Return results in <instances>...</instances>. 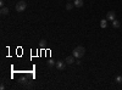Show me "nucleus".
<instances>
[{"label":"nucleus","mask_w":122,"mask_h":90,"mask_svg":"<svg viewBox=\"0 0 122 90\" xmlns=\"http://www.w3.org/2000/svg\"><path fill=\"white\" fill-rule=\"evenodd\" d=\"M73 54V56L76 57V58H81V57H83L84 56V54H86V49L83 47V46H76L75 49H73V51H72Z\"/></svg>","instance_id":"1"},{"label":"nucleus","mask_w":122,"mask_h":90,"mask_svg":"<svg viewBox=\"0 0 122 90\" xmlns=\"http://www.w3.org/2000/svg\"><path fill=\"white\" fill-rule=\"evenodd\" d=\"M26 9H27V3L23 1V0H21V1H18L16 4V11L17 12H23Z\"/></svg>","instance_id":"2"},{"label":"nucleus","mask_w":122,"mask_h":90,"mask_svg":"<svg viewBox=\"0 0 122 90\" xmlns=\"http://www.w3.org/2000/svg\"><path fill=\"white\" fill-rule=\"evenodd\" d=\"M106 16H107V19H110L111 22H112L114 19H116V14H115V11H109Z\"/></svg>","instance_id":"3"},{"label":"nucleus","mask_w":122,"mask_h":90,"mask_svg":"<svg viewBox=\"0 0 122 90\" xmlns=\"http://www.w3.org/2000/svg\"><path fill=\"white\" fill-rule=\"evenodd\" d=\"M55 66H56V68H57V69H60V71H62V69L65 68V62H64V61H56Z\"/></svg>","instance_id":"4"},{"label":"nucleus","mask_w":122,"mask_h":90,"mask_svg":"<svg viewBox=\"0 0 122 90\" xmlns=\"http://www.w3.org/2000/svg\"><path fill=\"white\" fill-rule=\"evenodd\" d=\"M67 65H72V63H75L76 61H75V56L72 55V56H67L66 57V61H65Z\"/></svg>","instance_id":"5"},{"label":"nucleus","mask_w":122,"mask_h":90,"mask_svg":"<svg viewBox=\"0 0 122 90\" xmlns=\"http://www.w3.org/2000/svg\"><path fill=\"white\" fill-rule=\"evenodd\" d=\"M0 14H1L3 16H6V15L10 14V10H9L7 7H3V9H1V11H0Z\"/></svg>","instance_id":"6"},{"label":"nucleus","mask_w":122,"mask_h":90,"mask_svg":"<svg viewBox=\"0 0 122 90\" xmlns=\"http://www.w3.org/2000/svg\"><path fill=\"white\" fill-rule=\"evenodd\" d=\"M75 6L76 7H82L83 6V0H75Z\"/></svg>","instance_id":"7"},{"label":"nucleus","mask_w":122,"mask_h":90,"mask_svg":"<svg viewBox=\"0 0 122 90\" xmlns=\"http://www.w3.org/2000/svg\"><path fill=\"white\" fill-rule=\"evenodd\" d=\"M112 27H114V28H120V27H121L120 21H117V19H114V21H112Z\"/></svg>","instance_id":"8"},{"label":"nucleus","mask_w":122,"mask_h":90,"mask_svg":"<svg viewBox=\"0 0 122 90\" xmlns=\"http://www.w3.org/2000/svg\"><path fill=\"white\" fill-rule=\"evenodd\" d=\"M100 27L101 28H106L107 27V21H106V19H101V21H100Z\"/></svg>","instance_id":"9"},{"label":"nucleus","mask_w":122,"mask_h":90,"mask_svg":"<svg viewBox=\"0 0 122 90\" xmlns=\"http://www.w3.org/2000/svg\"><path fill=\"white\" fill-rule=\"evenodd\" d=\"M73 6H75V4H72V3H67V4H66V10H72Z\"/></svg>","instance_id":"10"},{"label":"nucleus","mask_w":122,"mask_h":90,"mask_svg":"<svg viewBox=\"0 0 122 90\" xmlns=\"http://www.w3.org/2000/svg\"><path fill=\"white\" fill-rule=\"evenodd\" d=\"M39 45H40V47H45V45H46V40H45V39H42V40L39 42Z\"/></svg>","instance_id":"11"},{"label":"nucleus","mask_w":122,"mask_h":90,"mask_svg":"<svg viewBox=\"0 0 122 90\" xmlns=\"http://www.w3.org/2000/svg\"><path fill=\"white\" fill-rule=\"evenodd\" d=\"M55 61H54V60H49V61H48V66L49 67H53V66H55Z\"/></svg>","instance_id":"12"},{"label":"nucleus","mask_w":122,"mask_h":90,"mask_svg":"<svg viewBox=\"0 0 122 90\" xmlns=\"http://www.w3.org/2000/svg\"><path fill=\"white\" fill-rule=\"evenodd\" d=\"M21 83H22V84H27V83H28V79H27L26 77H22V78H21Z\"/></svg>","instance_id":"13"},{"label":"nucleus","mask_w":122,"mask_h":90,"mask_svg":"<svg viewBox=\"0 0 122 90\" xmlns=\"http://www.w3.org/2000/svg\"><path fill=\"white\" fill-rule=\"evenodd\" d=\"M116 82H117L118 84H122V76H118V77H116Z\"/></svg>","instance_id":"14"},{"label":"nucleus","mask_w":122,"mask_h":90,"mask_svg":"<svg viewBox=\"0 0 122 90\" xmlns=\"http://www.w3.org/2000/svg\"><path fill=\"white\" fill-rule=\"evenodd\" d=\"M0 89L4 90V89H5V85H4V84H1V85H0Z\"/></svg>","instance_id":"15"}]
</instances>
